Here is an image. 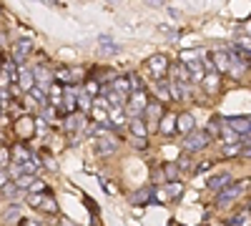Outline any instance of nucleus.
<instances>
[{
	"label": "nucleus",
	"instance_id": "nucleus-35",
	"mask_svg": "<svg viewBox=\"0 0 251 226\" xmlns=\"http://www.w3.org/2000/svg\"><path fill=\"white\" fill-rule=\"evenodd\" d=\"M241 146H246V149H251V133L241 138Z\"/></svg>",
	"mask_w": 251,
	"mask_h": 226
},
{
	"label": "nucleus",
	"instance_id": "nucleus-23",
	"mask_svg": "<svg viewBox=\"0 0 251 226\" xmlns=\"http://www.w3.org/2000/svg\"><path fill=\"white\" fill-rule=\"evenodd\" d=\"M208 136H219L221 138V118H211V126L206 128Z\"/></svg>",
	"mask_w": 251,
	"mask_h": 226
},
{
	"label": "nucleus",
	"instance_id": "nucleus-17",
	"mask_svg": "<svg viewBox=\"0 0 251 226\" xmlns=\"http://www.w3.org/2000/svg\"><path fill=\"white\" fill-rule=\"evenodd\" d=\"M181 194H183V186H181L178 181H176V183H169V186L163 189V196H166V199H174V196H181Z\"/></svg>",
	"mask_w": 251,
	"mask_h": 226
},
{
	"label": "nucleus",
	"instance_id": "nucleus-7",
	"mask_svg": "<svg viewBox=\"0 0 251 226\" xmlns=\"http://www.w3.org/2000/svg\"><path fill=\"white\" fill-rule=\"evenodd\" d=\"M33 78H35V73L30 71V68H18V86H20V91H33L35 86H33Z\"/></svg>",
	"mask_w": 251,
	"mask_h": 226
},
{
	"label": "nucleus",
	"instance_id": "nucleus-29",
	"mask_svg": "<svg viewBox=\"0 0 251 226\" xmlns=\"http://www.w3.org/2000/svg\"><path fill=\"white\" fill-rule=\"evenodd\" d=\"M18 216H20V209H18V206H13V209L5 214V219H8V221H13V219H18Z\"/></svg>",
	"mask_w": 251,
	"mask_h": 226
},
{
	"label": "nucleus",
	"instance_id": "nucleus-24",
	"mask_svg": "<svg viewBox=\"0 0 251 226\" xmlns=\"http://www.w3.org/2000/svg\"><path fill=\"white\" fill-rule=\"evenodd\" d=\"M166 178H169L171 183H176V178H178V166L176 163H169V166H166Z\"/></svg>",
	"mask_w": 251,
	"mask_h": 226
},
{
	"label": "nucleus",
	"instance_id": "nucleus-34",
	"mask_svg": "<svg viewBox=\"0 0 251 226\" xmlns=\"http://www.w3.org/2000/svg\"><path fill=\"white\" fill-rule=\"evenodd\" d=\"M133 146H136V149H146V138H136Z\"/></svg>",
	"mask_w": 251,
	"mask_h": 226
},
{
	"label": "nucleus",
	"instance_id": "nucleus-16",
	"mask_svg": "<svg viewBox=\"0 0 251 226\" xmlns=\"http://www.w3.org/2000/svg\"><path fill=\"white\" fill-rule=\"evenodd\" d=\"M214 58H216V66H219L221 71H228V68H231V60H234V58L228 55L226 50H216V53H214Z\"/></svg>",
	"mask_w": 251,
	"mask_h": 226
},
{
	"label": "nucleus",
	"instance_id": "nucleus-32",
	"mask_svg": "<svg viewBox=\"0 0 251 226\" xmlns=\"http://www.w3.org/2000/svg\"><path fill=\"white\" fill-rule=\"evenodd\" d=\"M43 189H46V183H43V181H35L30 191H43Z\"/></svg>",
	"mask_w": 251,
	"mask_h": 226
},
{
	"label": "nucleus",
	"instance_id": "nucleus-31",
	"mask_svg": "<svg viewBox=\"0 0 251 226\" xmlns=\"http://www.w3.org/2000/svg\"><path fill=\"white\" fill-rule=\"evenodd\" d=\"M0 100H10V91L8 88H0Z\"/></svg>",
	"mask_w": 251,
	"mask_h": 226
},
{
	"label": "nucleus",
	"instance_id": "nucleus-20",
	"mask_svg": "<svg viewBox=\"0 0 251 226\" xmlns=\"http://www.w3.org/2000/svg\"><path fill=\"white\" fill-rule=\"evenodd\" d=\"M203 86L211 91V93H216V91H219V75H216V73H208V75L203 78Z\"/></svg>",
	"mask_w": 251,
	"mask_h": 226
},
{
	"label": "nucleus",
	"instance_id": "nucleus-22",
	"mask_svg": "<svg viewBox=\"0 0 251 226\" xmlns=\"http://www.w3.org/2000/svg\"><path fill=\"white\" fill-rule=\"evenodd\" d=\"M33 183H35V176H28V174H23L18 181H15V186L18 189H33Z\"/></svg>",
	"mask_w": 251,
	"mask_h": 226
},
{
	"label": "nucleus",
	"instance_id": "nucleus-28",
	"mask_svg": "<svg viewBox=\"0 0 251 226\" xmlns=\"http://www.w3.org/2000/svg\"><path fill=\"white\" fill-rule=\"evenodd\" d=\"M8 183H10V181H8V171H5V169H0V189H5Z\"/></svg>",
	"mask_w": 251,
	"mask_h": 226
},
{
	"label": "nucleus",
	"instance_id": "nucleus-18",
	"mask_svg": "<svg viewBox=\"0 0 251 226\" xmlns=\"http://www.w3.org/2000/svg\"><path fill=\"white\" fill-rule=\"evenodd\" d=\"M146 118H149L151 123H156L158 121V116H161V103H149V108H146V113H143Z\"/></svg>",
	"mask_w": 251,
	"mask_h": 226
},
{
	"label": "nucleus",
	"instance_id": "nucleus-15",
	"mask_svg": "<svg viewBox=\"0 0 251 226\" xmlns=\"http://www.w3.org/2000/svg\"><path fill=\"white\" fill-rule=\"evenodd\" d=\"M106 100H108V106H113V108H118V106H126V103H128L123 93H118V91H111V88H108V93H106Z\"/></svg>",
	"mask_w": 251,
	"mask_h": 226
},
{
	"label": "nucleus",
	"instance_id": "nucleus-9",
	"mask_svg": "<svg viewBox=\"0 0 251 226\" xmlns=\"http://www.w3.org/2000/svg\"><path fill=\"white\" fill-rule=\"evenodd\" d=\"M231 186V176L228 174H221V176H214L211 181H208V189H214V191H224Z\"/></svg>",
	"mask_w": 251,
	"mask_h": 226
},
{
	"label": "nucleus",
	"instance_id": "nucleus-36",
	"mask_svg": "<svg viewBox=\"0 0 251 226\" xmlns=\"http://www.w3.org/2000/svg\"><path fill=\"white\" fill-rule=\"evenodd\" d=\"M239 156H241V158H251V149H241Z\"/></svg>",
	"mask_w": 251,
	"mask_h": 226
},
{
	"label": "nucleus",
	"instance_id": "nucleus-26",
	"mask_svg": "<svg viewBox=\"0 0 251 226\" xmlns=\"http://www.w3.org/2000/svg\"><path fill=\"white\" fill-rule=\"evenodd\" d=\"M126 80H128V86L133 88V93H136V91H143V83L138 80V75H136V73H131V75L126 78Z\"/></svg>",
	"mask_w": 251,
	"mask_h": 226
},
{
	"label": "nucleus",
	"instance_id": "nucleus-13",
	"mask_svg": "<svg viewBox=\"0 0 251 226\" xmlns=\"http://www.w3.org/2000/svg\"><path fill=\"white\" fill-rule=\"evenodd\" d=\"M146 201H153V189L151 186H146V189H141V191H136L133 196H131V203H146Z\"/></svg>",
	"mask_w": 251,
	"mask_h": 226
},
{
	"label": "nucleus",
	"instance_id": "nucleus-10",
	"mask_svg": "<svg viewBox=\"0 0 251 226\" xmlns=\"http://www.w3.org/2000/svg\"><path fill=\"white\" fill-rule=\"evenodd\" d=\"M98 40H100V50L106 53V55H116V53H121V46H118V43H113V38L100 35Z\"/></svg>",
	"mask_w": 251,
	"mask_h": 226
},
{
	"label": "nucleus",
	"instance_id": "nucleus-4",
	"mask_svg": "<svg viewBox=\"0 0 251 226\" xmlns=\"http://www.w3.org/2000/svg\"><path fill=\"white\" fill-rule=\"evenodd\" d=\"M244 194V183H231L228 189H224V191H219V196H216V203L219 206H228L234 199H239Z\"/></svg>",
	"mask_w": 251,
	"mask_h": 226
},
{
	"label": "nucleus",
	"instance_id": "nucleus-27",
	"mask_svg": "<svg viewBox=\"0 0 251 226\" xmlns=\"http://www.w3.org/2000/svg\"><path fill=\"white\" fill-rule=\"evenodd\" d=\"M13 153H15V158H18L20 163H28V161H33V158H30V153H28L25 149H20V146H18V149H15Z\"/></svg>",
	"mask_w": 251,
	"mask_h": 226
},
{
	"label": "nucleus",
	"instance_id": "nucleus-3",
	"mask_svg": "<svg viewBox=\"0 0 251 226\" xmlns=\"http://www.w3.org/2000/svg\"><path fill=\"white\" fill-rule=\"evenodd\" d=\"M33 53V40L30 38H20L18 43L13 46V63L18 68H23V63L28 60V55Z\"/></svg>",
	"mask_w": 251,
	"mask_h": 226
},
{
	"label": "nucleus",
	"instance_id": "nucleus-25",
	"mask_svg": "<svg viewBox=\"0 0 251 226\" xmlns=\"http://www.w3.org/2000/svg\"><path fill=\"white\" fill-rule=\"evenodd\" d=\"M78 106H80L83 111H88V108H91V98H88L86 91H80V93H78Z\"/></svg>",
	"mask_w": 251,
	"mask_h": 226
},
{
	"label": "nucleus",
	"instance_id": "nucleus-33",
	"mask_svg": "<svg viewBox=\"0 0 251 226\" xmlns=\"http://www.w3.org/2000/svg\"><path fill=\"white\" fill-rule=\"evenodd\" d=\"M8 163V151H0V169H3Z\"/></svg>",
	"mask_w": 251,
	"mask_h": 226
},
{
	"label": "nucleus",
	"instance_id": "nucleus-39",
	"mask_svg": "<svg viewBox=\"0 0 251 226\" xmlns=\"http://www.w3.org/2000/svg\"><path fill=\"white\" fill-rule=\"evenodd\" d=\"M239 224H244V216H236V219L231 221V226H239Z\"/></svg>",
	"mask_w": 251,
	"mask_h": 226
},
{
	"label": "nucleus",
	"instance_id": "nucleus-5",
	"mask_svg": "<svg viewBox=\"0 0 251 226\" xmlns=\"http://www.w3.org/2000/svg\"><path fill=\"white\" fill-rule=\"evenodd\" d=\"M93 149H96V153H100V156H111V153L118 149V141H116L113 136H98L96 143H93Z\"/></svg>",
	"mask_w": 251,
	"mask_h": 226
},
{
	"label": "nucleus",
	"instance_id": "nucleus-1",
	"mask_svg": "<svg viewBox=\"0 0 251 226\" xmlns=\"http://www.w3.org/2000/svg\"><path fill=\"white\" fill-rule=\"evenodd\" d=\"M208 143H211V136H208L206 131H201V128H196V131H191V133L183 138V149H186L188 153H196V151L206 149Z\"/></svg>",
	"mask_w": 251,
	"mask_h": 226
},
{
	"label": "nucleus",
	"instance_id": "nucleus-8",
	"mask_svg": "<svg viewBox=\"0 0 251 226\" xmlns=\"http://www.w3.org/2000/svg\"><path fill=\"white\" fill-rule=\"evenodd\" d=\"M149 71H151V73H153V75L161 80V75H163L166 71H169V60H166L163 55H153V58L149 60Z\"/></svg>",
	"mask_w": 251,
	"mask_h": 226
},
{
	"label": "nucleus",
	"instance_id": "nucleus-37",
	"mask_svg": "<svg viewBox=\"0 0 251 226\" xmlns=\"http://www.w3.org/2000/svg\"><path fill=\"white\" fill-rule=\"evenodd\" d=\"M208 166H211V161H206V163H201V166H196V171H206Z\"/></svg>",
	"mask_w": 251,
	"mask_h": 226
},
{
	"label": "nucleus",
	"instance_id": "nucleus-40",
	"mask_svg": "<svg viewBox=\"0 0 251 226\" xmlns=\"http://www.w3.org/2000/svg\"><path fill=\"white\" fill-rule=\"evenodd\" d=\"M0 71H3V68H0Z\"/></svg>",
	"mask_w": 251,
	"mask_h": 226
},
{
	"label": "nucleus",
	"instance_id": "nucleus-2",
	"mask_svg": "<svg viewBox=\"0 0 251 226\" xmlns=\"http://www.w3.org/2000/svg\"><path fill=\"white\" fill-rule=\"evenodd\" d=\"M146 108H149V98H146L143 91H136L128 96V103H126V111H128L131 118H141L146 113Z\"/></svg>",
	"mask_w": 251,
	"mask_h": 226
},
{
	"label": "nucleus",
	"instance_id": "nucleus-19",
	"mask_svg": "<svg viewBox=\"0 0 251 226\" xmlns=\"http://www.w3.org/2000/svg\"><path fill=\"white\" fill-rule=\"evenodd\" d=\"M66 128H68V131L83 128V113H80V116H68V118H66Z\"/></svg>",
	"mask_w": 251,
	"mask_h": 226
},
{
	"label": "nucleus",
	"instance_id": "nucleus-14",
	"mask_svg": "<svg viewBox=\"0 0 251 226\" xmlns=\"http://www.w3.org/2000/svg\"><path fill=\"white\" fill-rule=\"evenodd\" d=\"M128 126H131V133H133L136 138H146V133H149V128H146V123H143L141 118H131Z\"/></svg>",
	"mask_w": 251,
	"mask_h": 226
},
{
	"label": "nucleus",
	"instance_id": "nucleus-21",
	"mask_svg": "<svg viewBox=\"0 0 251 226\" xmlns=\"http://www.w3.org/2000/svg\"><path fill=\"white\" fill-rule=\"evenodd\" d=\"M176 118H178V116H166V118L161 121V131H163V133H171V131L176 128Z\"/></svg>",
	"mask_w": 251,
	"mask_h": 226
},
{
	"label": "nucleus",
	"instance_id": "nucleus-6",
	"mask_svg": "<svg viewBox=\"0 0 251 226\" xmlns=\"http://www.w3.org/2000/svg\"><path fill=\"white\" fill-rule=\"evenodd\" d=\"M226 121H228V128L239 133L241 138L251 133V116H236V118H226Z\"/></svg>",
	"mask_w": 251,
	"mask_h": 226
},
{
	"label": "nucleus",
	"instance_id": "nucleus-12",
	"mask_svg": "<svg viewBox=\"0 0 251 226\" xmlns=\"http://www.w3.org/2000/svg\"><path fill=\"white\" fill-rule=\"evenodd\" d=\"M55 78L60 80V83H68V86H71V83H78V80H75V78H78V71H73V68H60V71L55 73Z\"/></svg>",
	"mask_w": 251,
	"mask_h": 226
},
{
	"label": "nucleus",
	"instance_id": "nucleus-38",
	"mask_svg": "<svg viewBox=\"0 0 251 226\" xmlns=\"http://www.w3.org/2000/svg\"><path fill=\"white\" fill-rule=\"evenodd\" d=\"M88 93H98V86L96 83H88Z\"/></svg>",
	"mask_w": 251,
	"mask_h": 226
},
{
	"label": "nucleus",
	"instance_id": "nucleus-30",
	"mask_svg": "<svg viewBox=\"0 0 251 226\" xmlns=\"http://www.w3.org/2000/svg\"><path fill=\"white\" fill-rule=\"evenodd\" d=\"M3 191H5L8 196H15V191H18V186H15V183H8V186H5Z\"/></svg>",
	"mask_w": 251,
	"mask_h": 226
},
{
	"label": "nucleus",
	"instance_id": "nucleus-11",
	"mask_svg": "<svg viewBox=\"0 0 251 226\" xmlns=\"http://www.w3.org/2000/svg\"><path fill=\"white\" fill-rule=\"evenodd\" d=\"M176 128H178V131H183V133L188 136V133H191V131H196V128H194V118L188 116V113L178 116V118H176Z\"/></svg>",
	"mask_w": 251,
	"mask_h": 226
}]
</instances>
